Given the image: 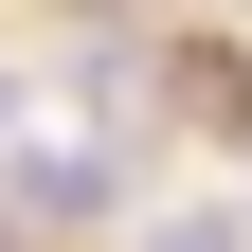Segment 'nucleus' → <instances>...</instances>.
<instances>
[{
  "mask_svg": "<svg viewBox=\"0 0 252 252\" xmlns=\"http://www.w3.org/2000/svg\"><path fill=\"white\" fill-rule=\"evenodd\" d=\"M0 252H18V216H0Z\"/></svg>",
  "mask_w": 252,
  "mask_h": 252,
  "instance_id": "nucleus-4",
  "label": "nucleus"
},
{
  "mask_svg": "<svg viewBox=\"0 0 252 252\" xmlns=\"http://www.w3.org/2000/svg\"><path fill=\"white\" fill-rule=\"evenodd\" d=\"M180 108L198 126H252V54H180Z\"/></svg>",
  "mask_w": 252,
  "mask_h": 252,
  "instance_id": "nucleus-2",
  "label": "nucleus"
},
{
  "mask_svg": "<svg viewBox=\"0 0 252 252\" xmlns=\"http://www.w3.org/2000/svg\"><path fill=\"white\" fill-rule=\"evenodd\" d=\"M126 198V162H108V144H36V162H18V198H0V216H18V234H90V216H108Z\"/></svg>",
  "mask_w": 252,
  "mask_h": 252,
  "instance_id": "nucleus-1",
  "label": "nucleus"
},
{
  "mask_svg": "<svg viewBox=\"0 0 252 252\" xmlns=\"http://www.w3.org/2000/svg\"><path fill=\"white\" fill-rule=\"evenodd\" d=\"M144 252H252V216H162Z\"/></svg>",
  "mask_w": 252,
  "mask_h": 252,
  "instance_id": "nucleus-3",
  "label": "nucleus"
}]
</instances>
